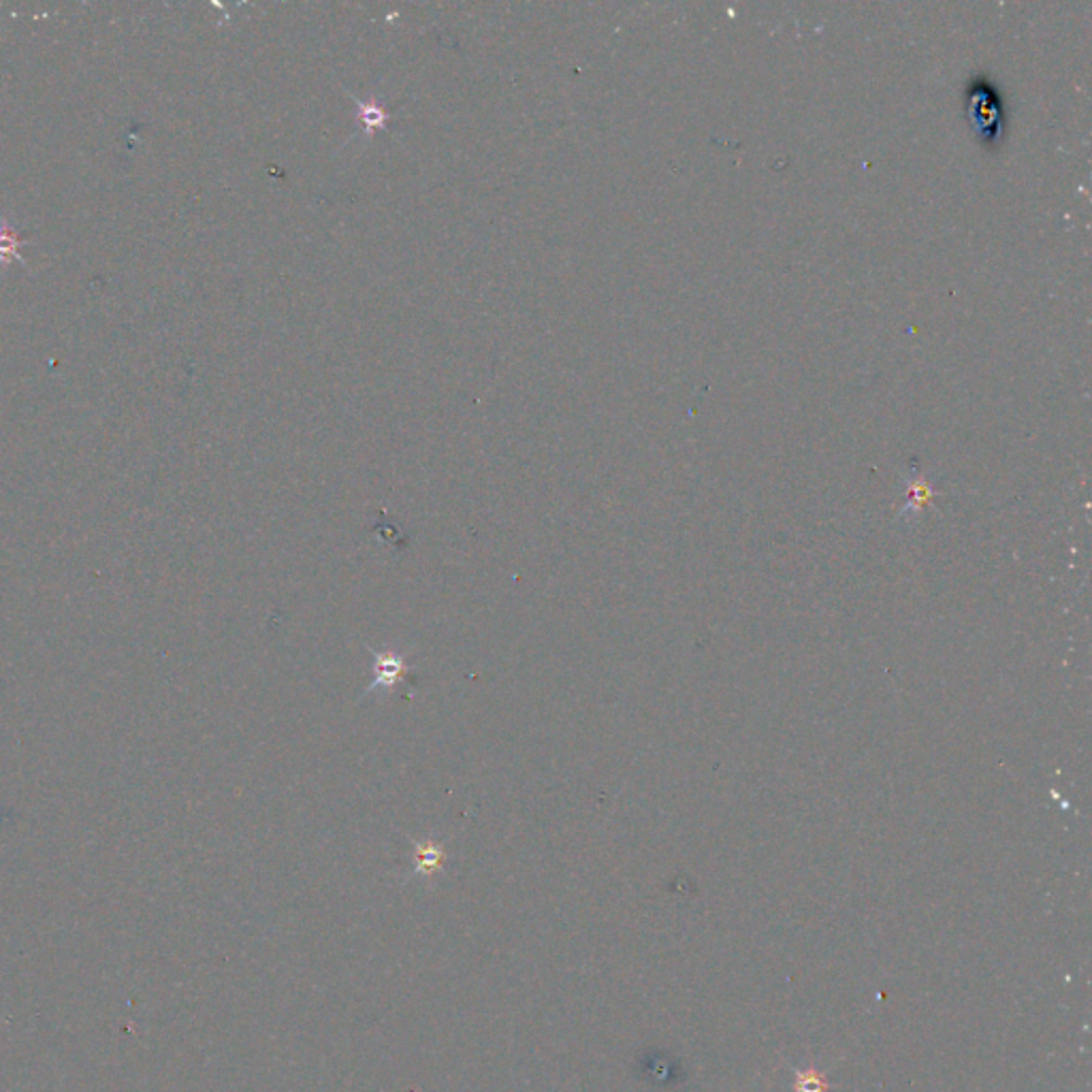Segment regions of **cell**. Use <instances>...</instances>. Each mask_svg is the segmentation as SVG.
Instances as JSON below:
<instances>
[{
    "instance_id": "1",
    "label": "cell",
    "mask_w": 1092,
    "mask_h": 1092,
    "mask_svg": "<svg viewBox=\"0 0 1092 1092\" xmlns=\"http://www.w3.org/2000/svg\"><path fill=\"white\" fill-rule=\"evenodd\" d=\"M966 109H968V122L971 129L984 141H994L1001 135L1003 127V105L1001 99L997 96L992 83L984 81H973L968 86V99H966Z\"/></svg>"
},
{
    "instance_id": "2",
    "label": "cell",
    "mask_w": 1092,
    "mask_h": 1092,
    "mask_svg": "<svg viewBox=\"0 0 1092 1092\" xmlns=\"http://www.w3.org/2000/svg\"><path fill=\"white\" fill-rule=\"evenodd\" d=\"M369 653L374 655V681L369 682L363 691V698L372 696L374 691H387L391 693L400 682L410 675L408 662L402 653L398 651H376L369 647Z\"/></svg>"
},
{
    "instance_id": "3",
    "label": "cell",
    "mask_w": 1092,
    "mask_h": 1092,
    "mask_svg": "<svg viewBox=\"0 0 1092 1092\" xmlns=\"http://www.w3.org/2000/svg\"><path fill=\"white\" fill-rule=\"evenodd\" d=\"M444 862H446V849L438 841L429 838V841L414 843L412 875L433 877L435 873H440L444 869Z\"/></svg>"
},
{
    "instance_id": "4",
    "label": "cell",
    "mask_w": 1092,
    "mask_h": 1092,
    "mask_svg": "<svg viewBox=\"0 0 1092 1092\" xmlns=\"http://www.w3.org/2000/svg\"><path fill=\"white\" fill-rule=\"evenodd\" d=\"M792 1074H794V1092H828L832 1087L828 1076L814 1065L805 1069L792 1067Z\"/></svg>"
}]
</instances>
